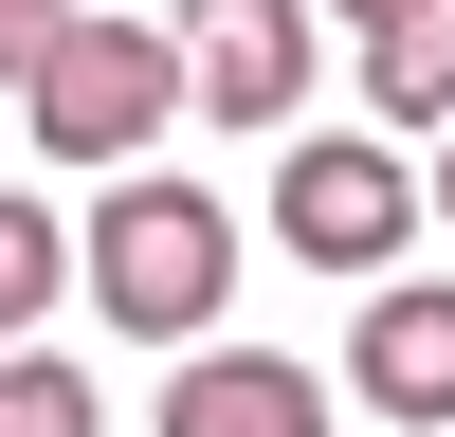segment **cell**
Listing matches in <instances>:
<instances>
[{"label": "cell", "instance_id": "obj_1", "mask_svg": "<svg viewBox=\"0 0 455 437\" xmlns=\"http://www.w3.org/2000/svg\"><path fill=\"white\" fill-rule=\"evenodd\" d=\"M73 274H92V310L128 346H201L219 291H237V218H219V182H109L92 237H73Z\"/></svg>", "mask_w": 455, "mask_h": 437}, {"label": "cell", "instance_id": "obj_2", "mask_svg": "<svg viewBox=\"0 0 455 437\" xmlns=\"http://www.w3.org/2000/svg\"><path fill=\"white\" fill-rule=\"evenodd\" d=\"M19 109H36V164H146L164 109H182V36L164 19H73Z\"/></svg>", "mask_w": 455, "mask_h": 437}, {"label": "cell", "instance_id": "obj_3", "mask_svg": "<svg viewBox=\"0 0 455 437\" xmlns=\"http://www.w3.org/2000/svg\"><path fill=\"white\" fill-rule=\"evenodd\" d=\"M437 218V182L401 164V146H364V128H310L274 164V237L310 255V274H401V237Z\"/></svg>", "mask_w": 455, "mask_h": 437}, {"label": "cell", "instance_id": "obj_4", "mask_svg": "<svg viewBox=\"0 0 455 437\" xmlns=\"http://www.w3.org/2000/svg\"><path fill=\"white\" fill-rule=\"evenodd\" d=\"M182 91L219 109V128H291V91H310V0H182Z\"/></svg>", "mask_w": 455, "mask_h": 437}, {"label": "cell", "instance_id": "obj_5", "mask_svg": "<svg viewBox=\"0 0 455 437\" xmlns=\"http://www.w3.org/2000/svg\"><path fill=\"white\" fill-rule=\"evenodd\" d=\"M347 383H364V419H401V437H437V419H455V291H437V274L364 291V328H347Z\"/></svg>", "mask_w": 455, "mask_h": 437}, {"label": "cell", "instance_id": "obj_6", "mask_svg": "<svg viewBox=\"0 0 455 437\" xmlns=\"http://www.w3.org/2000/svg\"><path fill=\"white\" fill-rule=\"evenodd\" d=\"M164 437H328V383H310L291 346H182Z\"/></svg>", "mask_w": 455, "mask_h": 437}, {"label": "cell", "instance_id": "obj_7", "mask_svg": "<svg viewBox=\"0 0 455 437\" xmlns=\"http://www.w3.org/2000/svg\"><path fill=\"white\" fill-rule=\"evenodd\" d=\"M364 91H383V128H455V0H419L401 36H364Z\"/></svg>", "mask_w": 455, "mask_h": 437}, {"label": "cell", "instance_id": "obj_8", "mask_svg": "<svg viewBox=\"0 0 455 437\" xmlns=\"http://www.w3.org/2000/svg\"><path fill=\"white\" fill-rule=\"evenodd\" d=\"M0 437H109L92 364H55V346H0Z\"/></svg>", "mask_w": 455, "mask_h": 437}, {"label": "cell", "instance_id": "obj_9", "mask_svg": "<svg viewBox=\"0 0 455 437\" xmlns=\"http://www.w3.org/2000/svg\"><path fill=\"white\" fill-rule=\"evenodd\" d=\"M55 201H19V182H0V346H19V328H55Z\"/></svg>", "mask_w": 455, "mask_h": 437}, {"label": "cell", "instance_id": "obj_10", "mask_svg": "<svg viewBox=\"0 0 455 437\" xmlns=\"http://www.w3.org/2000/svg\"><path fill=\"white\" fill-rule=\"evenodd\" d=\"M73 36V0H0V91H36V55Z\"/></svg>", "mask_w": 455, "mask_h": 437}, {"label": "cell", "instance_id": "obj_11", "mask_svg": "<svg viewBox=\"0 0 455 437\" xmlns=\"http://www.w3.org/2000/svg\"><path fill=\"white\" fill-rule=\"evenodd\" d=\"M328 19H347V36H401V19H419V0H328Z\"/></svg>", "mask_w": 455, "mask_h": 437}, {"label": "cell", "instance_id": "obj_12", "mask_svg": "<svg viewBox=\"0 0 455 437\" xmlns=\"http://www.w3.org/2000/svg\"><path fill=\"white\" fill-rule=\"evenodd\" d=\"M437 237H455V146H437Z\"/></svg>", "mask_w": 455, "mask_h": 437}]
</instances>
